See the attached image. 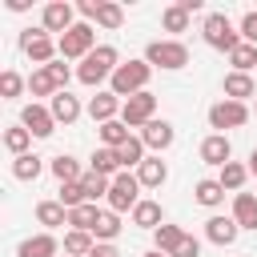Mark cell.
<instances>
[{"label": "cell", "instance_id": "33", "mask_svg": "<svg viewBox=\"0 0 257 257\" xmlns=\"http://www.w3.org/2000/svg\"><path fill=\"white\" fill-rule=\"evenodd\" d=\"M80 185H84V197H88L92 205H96V197H108V193H112V177H104V173H92V169L84 173V181H80Z\"/></svg>", "mask_w": 257, "mask_h": 257}, {"label": "cell", "instance_id": "10", "mask_svg": "<svg viewBox=\"0 0 257 257\" xmlns=\"http://www.w3.org/2000/svg\"><path fill=\"white\" fill-rule=\"evenodd\" d=\"M72 12H76V8H72L68 0H52V4H44V12H40V28H44L48 36H52V32H60V36H64V32L76 24V20H72Z\"/></svg>", "mask_w": 257, "mask_h": 257}, {"label": "cell", "instance_id": "5", "mask_svg": "<svg viewBox=\"0 0 257 257\" xmlns=\"http://www.w3.org/2000/svg\"><path fill=\"white\" fill-rule=\"evenodd\" d=\"M145 60H149L153 68L177 72V68H185V64H189V48H185L181 40H153V44L145 48Z\"/></svg>", "mask_w": 257, "mask_h": 257}, {"label": "cell", "instance_id": "17", "mask_svg": "<svg viewBox=\"0 0 257 257\" xmlns=\"http://www.w3.org/2000/svg\"><path fill=\"white\" fill-rule=\"evenodd\" d=\"M137 181H141V189H161L169 181V165L161 157H145V165L137 169Z\"/></svg>", "mask_w": 257, "mask_h": 257}, {"label": "cell", "instance_id": "36", "mask_svg": "<svg viewBox=\"0 0 257 257\" xmlns=\"http://www.w3.org/2000/svg\"><path fill=\"white\" fill-rule=\"evenodd\" d=\"M96 24H100V28H120V24H124V8L112 4V0H100V8H96Z\"/></svg>", "mask_w": 257, "mask_h": 257}, {"label": "cell", "instance_id": "2", "mask_svg": "<svg viewBox=\"0 0 257 257\" xmlns=\"http://www.w3.org/2000/svg\"><path fill=\"white\" fill-rule=\"evenodd\" d=\"M149 76H153V64L149 60H124L116 72H112V80H108V88L120 96V100H128V96H137V92H145V84H149Z\"/></svg>", "mask_w": 257, "mask_h": 257}, {"label": "cell", "instance_id": "31", "mask_svg": "<svg viewBox=\"0 0 257 257\" xmlns=\"http://www.w3.org/2000/svg\"><path fill=\"white\" fill-rule=\"evenodd\" d=\"M40 169H44V161H40L36 153L12 157V177H16V181H36V177H40Z\"/></svg>", "mask_w": 257, "mask_h": 257}, {"label": "cell", "instance_id": "16", "mask_svg": "<svg viewBox=\"0 0 257 257\" xmlns=\"http://www.w3.org/2000/svg\"><path fill=\"white\" fill-rule=\"evenodd\" d=\"M56 253H60V241L52 233H36V237L20 241V249H16V257H56Z\"/></svg>", "mask_w": 257, "mask_h": 257}, {"label": "cell", "instance_id": "23", "mask_svg": "<svg viewBox=\"0 0 257 257\" xmlns=\"http://www.w3.org/2000/svg\"><path fill=\"white\" fill-rule=\"evenodd\" d=\"M233 221L241 229H257V197L253 193H237L233 197Z\"/></svg>", "mask_w": 257, "mask_h": 257}, {"label": "cell", "instance_id": "30", "mask_svg": "<svg viewBox=\"0 0 257 257\" xmlns=\"http://www.w3.org/2000/svg\"><path fill=\"white\" fill-rule=\"evenodd\" d=\"M116 157H120V169H141V165H145V141H141V137H128V141L116 149Z\"/></svg>", "mask_w": 257, "mask_h": 257}, {"label": "cell", "instance_id": "35", "mask_svg": "<svg viewBox=\"0 0 257 257\" xmlns=\"http://www.w3.org/2000/svg\"><path fill=\"white\" fill-rule=\"evenodd\" d=\"M128 137H133V133H128L124 120H108V124H100V141H104V149H120Z\"/></svg>", "mask_w": 257, "mask_h": 257}, {"label": "cell", "instance_id": "8", "mask_svg": "<svg viewBox=\"0 0 257 257\" xmlns=\"http://www.w3.org/2000/svg\"><path fill=\"white\" fill-rule=\"evenodd\" d=\"M153 112H157V96L145 88V92H137V96H128V100H124L120 120H124L128 128H145V124L153 120Z\"/></svg>", "mask_w": 257, "mask_h": 257}, {"label": "cell", "instance_id": "29", "mask_svg": "<svg viewBox=\"0 0 257 257\" xmlns=\"http://www.w3.org/2000/svg\"><path fill=\"white\" fill-rule=\"evenodd\" d=\"M92 249H96V237L92 233H80V229H68L64 233V253L68 257H88Z\"/></svg>", "mask_w": 257, "mask_h": 257}, {"label": "cell", "instance_id": "6", "mask_svg": "<svg viewBox=\"0 0 257 257\" xmlns=\"http://www.w3.org/2000/svg\"><path fill=\"white\" fill-rule=\"evenodd\" d=\"M141 205V181H137V173H116L112 177V193H108V209L112 213H133Z\"/></svg>", "mask_w": 257, "mask_h": 257}, {"label": "cell", "instance_id": "27", "mask_svg": "<svg viewBox=\"0 0 257 257\" xmlns=\"http://www.w3.org/2000/svg\"><path fill=\"white\" fill-rule=\"evenodd\" d=\"M88 169H92V173H104V177H116V173H124V169H120V157H116V149H104V145L92 153Z\"/></svg>", "mask_w": 257, "mask_h": 257}, {"label": "cell", "instance_id": "25", "mask_svg": "<svg viewBox=\"0 0 257 257\" xmlns=\"http://www.w3.org/2000/svg\"><path fill=\"white\" fill-rule=\"evenodd\" d=\"M193 197H197V205H205V209H217V205L225 201V189H221V181H217V177H205V181H197Z\"/></svg>", "mask_w": 257, "mask_h": 257}, {"label": "cell", "instance_id": "34", "mask_svg": "<svg viewBox=\"0 0 257 257\" xmlns=\"http://www.w3.org/2000/svg\"><path fill=\"white\" fill-rule=\"evenodd\" d=\"M92 237H96V241H108V245H112V241L120 237V213L104 209V213H100V221H96V229H92Z\"/></svg>", "mask_w": 257, "mask_h": 257}, {"label": "cell", "instance_id": "48", "mask_svg": "<svg viewBox=\"0 0 257 257\" xmlns=\"http://www.w3.org/2000/svg\"><path fill=\"white\" fill-rule=\"evenodd\" d=\"M177 4H181L189 16H193V12H201V0H177Z\"/></svg>", "mask_w": 257, "mask_h": 257}, {"label": "cell", "instance_id": "38", "mask_svg": "<svg viewBox=\"0 0 257 257\" xmlns=\"http://www.w3.org/2000/svg\"><path fill=\"white\" fill-rule=\"evenodd\" d=\"M161 24H165V32H185V28H189V12H185L181 4H169V8L161 12Z\"/></svg>", "mask_w": 257, "mask_h": 257}, {"label": "cell", "instance_id": "45", "mask_svg": "<svg viewBox=\"0 0 257 257\" xmlns=\"http://www.w3.org/2000/svg\"><path fill=\"white\" fill-rule=\"evenodd\" d=\"M88 257H120V249H116V245H108V241H96V249H92Z\"/></svg>", "mask_w": 257, "mask_h": 257}, {"label": "cell", "instance_id": "39", "mask_svg": "<svg viewBox=\"0 0 257 257\" xmlns=\"http://www.w3.org/2000/svg\"><path fill=\"white\" fill-rule=\"evenodd\" d=\"M24 84H28V80H24L20 72H12V68L0 72V96H4V100H16V96L24 92Z\"/></svg>", "mask_w": 257, "mask_h": 257}, {"label": "cell", "instance_id": "37", "mask_svg": "<svg viewBox=\"0 0 257 257\" xmlns=\"http://www.w3.org/2000/svg\"><path fill=\"white\" fill-rule=\"evenodd\" d=\"M28 92H32V96H48V100H52V96H56L60 88L52 84V76H48V68H36V72L28 76Z\"/></svg>", "mask_w": 257, "mask_h": 257}, {"label": "cell", "instance_id": "21", "mask_svg": "<svg viewBox=\"0 0 257 257\" xmlns=\"http://www.w3.org/2000/svg\"><path fill=\"white\" fill-rule=\"evenodd\" d=\"M189 233L181 229V225H161V229H153V249L157 253H165V257H173L177 253V245L185 241Z\"/></svg>", "mask_w": 257, "mask_h": 257}, {"label": "cell", "instance_id": "15", "mask_svg": "<svg viewBox=\"0 0 257 257\" xmlns=\"http://www.w3.org/2000/svg\"><path fill=\"white\" fill-rule=\"evenodd\" d=\"M237 233H241V225H237L233 217H221V213H217V217L205 221V237H209L213 245H233Z\"/></svg>", "mask_w": 257, "mask_h": 257}, {"label": "cell", "instance_id": "14", "mask_svg": "<svg viewBox=\"0 0 257 257\" xmlns=\"http://www.w3.org/2000/svg\"><path fill=\"white\" fill-rule=\"evenodd\" d=\"M141 141H145V149H157V153H161V149H169V145L177 141V128H173L169 120H157V116H153V120L141 128Z\"/></svg>", "mask_w": 257, "mask_h": 257}, {"label": "cell", "instance_id": "3", "mask_svg": "<svg viewBox=\"0 0 257 257\" xmlns=\"http://www.w3.org/2000/svg\"><path fill=\"white\" fill-rule=\"evenodd\" d=\"M201 36H205V44L209 48H217V52H233V48H241L245 40H241V32L229 24V16L225 12H209L205 16V24H201Z\"/></svg>", "mask_w": 257, "mask_h": 257}, {"label": "cell", "instance_id": "11", "mask_svg": "<svg viewBox=\"0 0 257 257\" xmlns=\"http://www.w3.org/2000/svg\"><path fill=\"white\" fill-rule=\"evenodd\" d=\"M20 124L36 137V141H44V137H52V128H56V116H52V108H44V104H24V112H20Z\"/></svg>", "mask_w": 257, "mask_h": 257}, {"label": "cell", "instance_id": "43", "mask_svg": "<svg viewBox=\"0 0 257 257\" xmlns=\"http://www.w3.org/2000/svg\"><path fill=\"white\" fill-rule=\"evenodd\" d=\"M241 40L245 44H257V12H245L241 16Z\"/></svg>", "mask_w": 257, "mask_h": 257}, {"label": "cell", "instance_id": "32", "mask_svg": "<svg viewBox=\"0 0 257 257\" xmlns=\"http://www.w3.org/2000/svg\"><path fill=\"white\" fill-rule=\"evenodd\" d=\"M28 145H32V133H28L24 124H12V128H4V149H8L12 157H24V153H28Z\"/></svg>", "mask_w": 257, "mask_h": 257}, {"label": "cell", "instance_id": "44", "mask_svg": "<svg viewBox=\"0 0 257 257\" xmlns=\"http://www.w3.org/2000/svg\"><path fill=\"white\" fill-rule=\"evenodd\" d=\"M173 257H201V241H197V237H185V241L177 245Z\"/></svg>", "mask_w": 257, "mask_h": 257}, {"label": "cell", "instance_id": "46", "mask_svg": "<svg viewBox=\"0 0 257 257\" xmlns=\"http://www.w3.org/2000/svg\"><path fill=\"white\" fill-rule=\"evenodd\" d=\"M96 8H100V0H80V16L84 20H96Z\"/></svg>", "mask_w": 257, "mask_h": 257}, {"label": "cell", "instance_id": "42", "mask_svg": "<svg viewBox=\"0 0 257 257\" xmlns=\"http://www.w3.org/2000/svg\"><path fill=\"white\" fill-rule=\"evenodd\" d=\"M44 68H48L52 84H56V88L64 92V88H68V76H72V72H68V64H64V60H52V64H44Z\"/></svg>", "mask_w": 257, "mask_h": 257}, {"label": "cell", "instance_id": "1", "mask_svg": "<svg viewBox=\"0 0 257 257\" xmlns=\"http://www.w3.org/2000/svg\"><path fill=\"white\" fill-rule=\"evenodd\" d=\"M120 68V56H116V48L112 44H96L84 60H80V68H76V80L80 84H88V88H96V84H104V80H112V72Z\"/></svg>", "mask_w": 257, "mask_h": 257}, {"label": "cell", "instance_id": "4", "mask_svg": "<svg viewBox=\"0 0 257 257\" xmlns=\"http://www.w3.org/2000/svg\"><path fill=\"white\" fill-rule=\"evenodd\" d=\"M56 48H60V60H84V56L96 48V32H92V24H88V20H76V24L56 40Z\"/></svg>", "mask_w": 257, "mask_h": 257}, {"label": "cell", "instance_id": "18", "mask_svg": "<svg viewBox=\"0 0 257 257\" xmlns=\"http://www.w3.org/2000/svg\"><path fill=\"white\" fill-rule=\"evenodd\" d=\"M249 96H257V84H253V76L249 72H229L225 76V100H249Z\"/></svg>", "mask_w": 257, "mask_h": 257}, {"label": "cell", "instance_id": "26", "mask_svg": "<svg viewBox=\"0 0 257 257\" xmlns=\"http://www.w3.org/2000/svg\"><path fill=\"white\" fill-rule=\"evenodd\" d=\"M36 221H40L44 229H60V225H68V209H64L60 201H40V205H36Z\"/></svg>", "mask_w": 257, "mask_h": 257}, {"label": "cell", "instance_id": "22", "mask_svg": "<svg viewBox=\"0 0 257 257\" xmlns=\"http://www.w3.org/2000/svg\"><path fill=\"white\" fill-rule=\"evenodd\" d=\"M133 225H137V229H161V225H165L161 201H145V197H141V205L133 209Z\"/></svg>", "mask_w": 257, "mask_h": 257}, {"label": "cell", "instance_id": "49", "mask_svg": "<svg viewBox=\"0 0 257 257\" xmlns=\"http://www.w3.org/2000/svg\"><path fill=\"white\" fill-rule=\"evenodd\" d=\"M249 173H257V149L249 153Z\"/></svg>", "mask_w": 257, "mask_h": 257}, {"label": "cell", "instance_id": "19", "mask_svg": "<svg viewBox=\"0 0 257 257\" xmlns=\"http://www.w3.org/2000/svg\"><path fill=\"white\" fill-rule=\"evenodd\" d=\"M48 108H52V116H56V124H72L76 116H80V100L64 88V92H56L52 100H48Z\"/></svg>", "mask_w": 257, "mask_h": 257}, {"label": "cell", "instance_id": "50", "mask_svg": "<svg viewBox=\"0 0 257 257\" xmlns=\"http://www.w3.org/2000/svg\"><path fill=\"white\" fill-rule=\"evenodd\" d=\"M145 257H165V253H157V249H149V253H145Z\"/></svg>", "mask_w": 257, "mask_h": 257}, {"label": "cell", "instance_id": "40", "mask_svg": "<svg viewBox=\"0 0 257 257\" xmlns=\"http://www.w3.org/2000/svg\"><path fill=\"white\" fill-rule=\"evenodd\" d=\"M229 60H233V72H249V68H257V44H241V48H233Z\"/></svg>", "mask_w": 257, "mask_h": 257}, {"label": "cell", "instance_id": "12", "mask_svg": "<svg viewBox=\"0 0 257 257\" xmlns=\"http://www.w3.org/2000/svg\"><path fill=\"white\" fill-rule=\"evenodd\" d=\"M201 161L213 165V169H225V165L233 161V145H229V137H225V133H209V137L201 141Z\"/></svg>", "mask_w": 257, "mask_h": 257}, {"label": "cell", "instance_id": "47", "mask_svg": "<svg viewBox=\"0 0 257 257\" xmlns=\"http://www.w3.org/2000/svg\"><path fill=\"white\" fill-rule=\"evenodd\" d=\"M8 4V12H28V0H4Z\"/></svg>", "mask_w": 257, "mask_h": 257}, {"label": "cell", "instance_id": "9", "mask_svg": "<svg viewBox=\"0 0 257 257\" xmlns=\"http://www.w3.org/2000/svg\"><path fill=\"white\" fill-rule=\"evenodd\" d=\"M245 120H249V108H245L241 100H217V104L209 108V128H217V133L241 128Z\"/></svg>", "mask_w": 257, "mask_h": 257}, {"label": "cell", "instance_id": "51", "mask_svg": "<svg viewBox=\"0 0 257 257\" xmlns=\"http://www.w3.org/2000/svg\"><path fill=\"white\" fill-rule=\"evenodd\" d=\"M253 112H257V96H253Z\"/></svg>", "mask_w": 257, "mask_h": 257}, {"label": "cell", "instance_id": "13", "mask_svg": "<svg viewBox=\"0 0 257 257\" xmlns=\"http://www.w3.org/2000/svg\"><path fill=\"white\" fill-rule=\"evenodd\" d=\"M124 108V100L112 92V88H104V92H96L92 100H88V116L96 120V124H108V120H116V112Z\"/></svg>", "mask_w": 257, "mask_h": 257}, {"label": "cell", "instance_id": "28", "mask_svg": "<svg viewBox=\"0 0 257 257\" xmlns=\"http://www.w3.org/2000/svg\"><path fill=\"white\" fill-rule=\"evenodd\" d=\"M217 181H221V189H225V193H241V185L249 181V165H237V161H229V165L217 173Z\"/></svg>", "mask_w": 257, "mask_h": 257}, {"label": "cell", "instance_id": "20", "mask_svg": "<svg viewBox=\"0 0 257 257\" xmlns=\"http://www.w3.org/2000/svg\"><path fill=\"white\" fill-rule=\"evenodd\" d=\"M48 169H52V177H56L60 185H76V181H84V173H80V161H76V157H68V153L52 157V161H48Z\"/></svg>", "mask_w": 257, "mask_h": 257}, {"label": "cell", "instance_id": "41", "mask_svg": "<svg viewBox=\"0 0 257 257\" xmlns=\"http://www.w3.org/2000/svg\"><path fill=\"white\" fill-rule=\"evenodd\" d=\"M64 209H76V205H84L88 197H84V185L76 181V185H60V197H56Z\"/></svg>", "mask_w": 257, "mask_h": 257}, {"label": "cell", "instance_id": "24", "mask_svg": "<svg viewBox=\"0 0 257 257\" xmlns=\"http://www.w3.org/2000/svg\"><path fill=\"white\" fill-rule=\"evenodd\" d=\"M96 221H100V209H96L92 201H84V205H76V209H68V229H80V233H92V229H96Z\"/></svg>", "mask_w": 257, "mask_h": 257}, {"label": "cell", "instance_id": "7", "mask_svg": "<svg viewBox=\"0 0 257 257\" xmlns=\"http://www.w3.org/2000/svg\"><path fill=\"white\" fill-rule=\"evenodd\" d=\"M20 48H24V52H28V60H32V64H40V68H44V64H52V56L60 52V48H56V40H52L44 28H24V32H20Z\"/></svg>", "mask_w": 257, "mask_h": 257}]
</instances>
